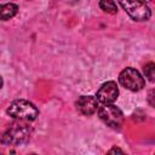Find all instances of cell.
Returning <instances> with one entry per match:
<instances>
[{"instance_id":"cell-1","label":"cell","mask_w":155,"mask_h":155,"mask_svg":"<svg viewBox=\"0 0 155 155\" xmlns=\"http://www.w3.org/2000/svg\"><path fill=\"white\" fill-rule=\"evenodd\" d=\"M30 127L23 122H16L11 125L1 136L0 143L4 145H22L29 140Z\"/></svg>"},{"instance_id":"cell-2","label":"cell","mask_w":155,"mask_h":155,"mask_svg":"<svg viewBox=\"0 0 155 155\" xmlns=\"http://www.w3.org/2000/svg\"><path fill=\"white\" fill-rule=\"evenodd\" d=\"M7 115L19 121H33L39 116V109L29 101L16 99L6 109Z\"/></svg>"},{"instance_id":"cell-3","label":"cell","mask_w":155,"mask_h":155,"mask_svg":"<svg viewBox=\"0 0 155 155\" xmlns=\"http://www.w3.org/2000/svg\"><path fill=\"white\" fill-rule=\"evenodd\" d=\"M119 4L134 21H148L151 17V11L143 0H119Z\"/></svg>"},{"instance_id":"cell-4","label":"cell","mask_w":155,"mask_h":155,"mask_svg":"<svg viewBox=\"0 0 155 155\" xmlns=\"http://www.w3.org/2000/svg\"><path fill=\"white\" fill-rule=\"evenodd\" d=\"M97 113H98L99 119L107 126H109L111 128H115V130L120 128L124 124L122 111L116 105H114L113 103L111 104H103L102 107H98Z\"/></svg>"},{"instance_id":"cell-5","label":"cell","mask_w":155,"mask_h":155,"mask_svg":"<svg viewBox=\"0 0 155 155\" xmlns=\"http://www.w3.org/2000/svg\"><path fill=\"white\" fill-rule=\"evenodd\" d=\"M119 82L121 84V86H124L125 88L132 91V92H137V91H140L143 87H144V78L142 76V74L128 67V68H125L120 75H119Z\"/></svg>"},{"instance_id":"cell-6","label":"cell","mask_w":155,"mask_h":155,"mask_svg":"<svg viewBox=\"0 0 155 155\" xmlns=\"http://www.w3.org/2000/svg\"><path fill=\"white\" fill-rule=\"evenodd\" d=\"M119 97V88L115 81L104 82L97 91L96 98L101 104H111Z\"/></svg>"},{"instance_id":"cell-7","label":"cell","mask_w":155,"mask_h":155,"mask_svg":"<svg viewBox=\"0 0 155 155\" xmlns=\"http://www.w3.org/2000/svg\"><path fill=\"white\" fill-rule=\"evenodd\" d=\"M75 105H76V109L80 114L90 116V115H93L97 111L98 101L93 96H81V97L78 98Z\"/></svg>"},{"instance_id":"cell-8","label":"cell","mask_w":155,"mask_h":155,"mask_svg":"<svg viewBox=\"0 0 155 155\" xmlns=\"http://www.w3.org/2000/svg\"><path fill=\"white\" fill-rule=\"evenodd\" d=\"M18 11V6L13 2H8V4H0V21H7L10 18H12L13 16H16Z\"/></svg>"},{"instance_id":"cell-9","label":"cell","mask_w":155,"mask_h":155,"mask_svg":"<svg viewBox=\"0 0 155 155\" xmlns=\"http://www.w3.org/2000/svg\"><path fill=\"white\" fill-rule=\"evenodd\" d=\"M99 7L104 12L110 13V15H115L117 12V6H116L114 0H101L99 1Z\"/></svg>"},{"instance_id":"cell-10","label":"cell","mask_w":155,"mask_h":155,"mask_svg":"<svg viewBox=\"0 0 155 155\" xmlns=\"http://www.w3.org/2000/svg\"><path fill=\"white\" fill-rule=\"evenodd\" d=\"M143 70H144V75L148 78V80L153 82L155 80V64L153 62H149L148 64L144 65Z\"/></svg>"},{"instance_id":"cell-11","label":"cell","mask_w":155,"mask_h":155,"mask_svg":"<svg viewBox=\"0 0 155 155\" xmlns=\"http://www.w3.org/2000/svg\"><path fill=\"white\" fill-rule=\"evenodd\" d=\"M153 98H154V91H150V92H149V98H148V99H149V103H150L151 107L154 105V101H153Z\"/></svg>"},{"instance_id":"cell-12","label":"cell","mask_w":155,"mask_h":155,"mask_svg":"<svg viewBox=\"0 0 155 155\" xmlns=\"http://www.w3.org/2000/svg\"><path fill=\"white\" fill-rule=\"evenodd\" d=\"M114 153H124V151L121 149H119V148H113V149L109 150V154H114Z\"/></svg>"},{"instance_id":"cell-13","label":"cell","mask_w":155,"mask_h":155,"mask_svg":"<svg viewBox=\"0 0 155 155\" xmlns=\"http://www.w3.org/2000/svg\"><path fill=\"white\" fill-rule=\"evenodd\" d=\"M1 87H2V78L0 76V88H1Z\"/></svg>"},{"instance_id":"cell-14","label":"cell","mask_w":155,"mask_h":155,"mask_svg":"<svg viewBox=\"0 0 155 155\" xmlns=\"http://www.w3.org/2000/svg\"><path fill=\"white\" fill-rule=\"evenodd\" d=\"M147 1H148V0H147Z\"/></svg>"}]
</instances>
